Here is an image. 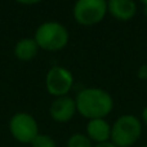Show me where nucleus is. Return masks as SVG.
<instances>
[{
	"instance_id": "nucleus-16",
	"label": "nucleus",
	"mask_w": 147,
	"mask_h": 147,
	"mask_svg": "<svg viewBox=\"0 0 147 147\" xmlns=\"http://www.w3.org/2000/svg\"><path fill=\"white\" fill-rule=\"evenodd\" d=\"M94 147H117V146H115L114 143L111 142V141H109V142H103V143H98V145H94Z\"/></svg>"
},
{
	"instance_id": "nucleus-4",
	"label": "nucleus",
	"mask_w": 147,
	"mask_h": 147,
	"mask_svg": "<svg viewBox=\"0 0 147 147\" xmlns=\"http://www.w3.org/2000/svg\"><path fill=\"white\" fill-rule=\"evenodd\" d=\"M72 14L81 26L97 25L107 14V0H76Z\"/></svg>"
},
{
	"instance_id": "nucleus-7",
	"label": "nucleus",
	"mask_w": 147,
	"mask_h": 147,
	"mask_svg": "<svg viewBox=\"0 0 147 147\" xmlns=\"http://www.w3.org/2000/svg\"><path fill=\"white\" fill-rule=\"evenodd\" d=\"M76 112L75 98L70 96L56 97L49 106V115L57 123H69Z\"/></svg>"
},
{
	"instance_id": "nucleus-12",
	"label": "nucleus",
	"mask_w": 147,
	"mask_h": 147,
	"mask_svg": "<svg viewBox=\"0 0 147 147\" xmlns=\"http://www.w3.org/2000/svg\"><path fill=\"white\" fill-rule=\"evenodd\" d=\"M30 145L31 147H57L54 138L49 134H44V133H39Z\"/></svg>"
},
{
	"instance_id": "nucleus-13",
	"label": "nucleus",
	"mask_w": 147,
	"mask_h": 147,
	"mask_svg": "<svg viewBox=\"0 0 147 147\" xmlns=\"http://www.w3.org/2000/svg\"><path fill=\"white\" fill-rule=\"evenodd\" d=\"M137 76L140 80H145L147 81V63H143L138 67L137 70Z\"/></svg>"
},
{
	"instance_id": "nucleus-6",
	"label": "nucleus",
	"mask_w": 147,
	"mask_h": 147,
	"mask_svg": "<svg viewBox=\"0 0 147 147\" xmlns=\"http://www.w3.org/2000/svg\"><path fill=\"white\" fill-rule=\"evenodd\" d=\"M74 86V75L63 66H53L48 70L45 76V88L49 94L54 97L69 96Z\"/></svg>"
},
{
	"instance_id": "nucleus-19",
	"label": "nucleus",
	"mask_w": 147,
	"mask_h": 147,
	"mask_svg": "<svg viewBox=\"0 0 147 147\" xmlns=\"http://www.w3.org/2000/svg\"><path fill=\"white\" fill-rule=\"evenodd\" d=\"M146 90H147V84H146Z\"/></svg>"
},
{
	"instance_id": "nucleus-3",
	"label": "nucleus",
	"mask_w": 147,
	"mask_h": 147,
	"mask_svg": "<svg viewBox=\"0 0 147 147\" xmlns=\"http://www.w3.org/2000/svg\"><path fill=\"white\" fill-rule=\"evenodd\" d=\"M142 136V121L136 115L119 116L111 125V142L117 147H132Z\"/></svg>"
},
{
	"instance_id": "nucleus-17",
	"label": "nucleus",
	"mask_w": 147,
	"mask_h": 147,
	"mask_svg": "<svg viewBox=\"0 0 147 147\" xmlns=\"http://www.w3.org/2000/svg\"><path fill=\"white\" fill-rule=\"evenodd\" d=\"M140 1H141V3H142V4H143V5H145V7H146V8H147V0H140Z\"/></svg>"
},
{
	"instance_id": "nucleus-8",
	"label": "nucleus",
	"mask_w": 147,
	"mask_h": 147,
	"mask_svg": "<svg viewBox=\"0 0 147 147\" xmlns=\"http://www.w3.org/2000/svg\"><path fill=\"white\" fill-rule=\"evenodd\" d=\"M85 134L96 145L109 142L111 140V125L106 119H92L88 120L85 128Z\"/></svg>"
},
{
	"instance_id": "nucleus-10",
	"label": "nucleus",
	"mask_w": 147,
	"mask_h": 147,
	"mask_svg": "<svg viewBox=\"0 0 147 147\" xmlns=\"http://www.w3.org/2000/svg\"><path fill=\"white\" fill-rule=\"evenodd\" d=\"M39 45L34 38H23L18 40L14 45V56L20 61L28 62L36 57L39 52Z\"/></svg>"
},
{
	"instance_id": "nucleus-18",
	"label": "nucleus",
	"mask_w": 147,
	"mask_h": 147,
	"mask_svg": "<svg viewBox=\"0 0 147 147\" xmlns=\"http://www.w3.org/2000/svg\"><path fill=\"white\" fill-rule=\"evenodd\" d=\"M141 147H147V145H143V146H141Z\"/></svg>"
},
{
	"instance_id": "nucleus-2",
	"label": "nucleus",
	"mask_w": 147,
	"mask_h": 147,
	"mask_svg": "<svg viewBox=\"0 0 147 147\" xmlns=\"http://www.w3.org/2000/svg\"><path fill=\"white\" fill-rule=\"evenodd\" d=\"M34 39L40 49L47 52H58L67 45L70 35L65 25L57 21H47L39 25Z\"/></svg>"
},
{
	"instance_id": "nucleus-14",
	"label": "nucleus",
	"mask_w": 147,
	"mask_h": 147,
	"mask_svg": "<svg viewBox=\"0 0 147 147\" xmlns=\"http://www.w3.org/2000/svg\"><path fill=\"white\" fill-rule=\"evenodd\" d=\"M20 4H25V5H32V4H38L41 0H16Z\"/></svg>"
},
{
	"instance_id": "nucleus-9",
	"label": "nucleus",
	"mask_w": 147,
	"mask_h": 147,
	"mask_svg": "<svg viewBox=\"0 0 147 147\" xmlns=\"http://www.w3.org/2000/svg\"><path fill=\"white\" fill-rule=\"evenodd\" d=\"M107 12L119 21H130L137 13L134 0H107Z\"/></svg>"
},
{
	"instance_id": "nucleus-11",
	"label": "nucleus",
	"mask_w": 147,
	"mask_h": 147,
	"mask_svg": "<svg viewBox=\"0 0 147 147\" xmlns=\"http://www.w3.org/2000/svg\"><path fill=\"white\" fill-rule=\"evenodd\" d=\"M67 147H94V145L86 134L74 133L67 140Z\"/></svg>"
},
{
	"instance_id": "nucleus-15",
	"label": "nucleus",
	"mask_w": 147,
	"mask_h": 147,
	"mask_svg": "<svg viewBox=\"0 0 147 147\" xmlns=\"http://www.w3.org/2000/svg\"><path fill=\"white\" fill-rule=\"evenodd\" d=\"M141 121L147 125V106H145L143 110H142V114H141Z\"/></svg>"
},
{
	"instance_id": "nucleus-5",
	"label": "nucleus",
	"mask_w": 147,
	"mask_h": 147,
	"mask_svg": "<svg viewBox=\"0 0 147 147\" xmlns=\"http://www.w3.org/2000/svg\"><path fill=\"white\" fill-rule=\"evenodd\" d=\"M9 132L20 143H31L39 134L36 119L28 112H16L9 120Z\"/></svg>"
},
{
	"instance_id": "nucleus-1",
	"label": "nucleus",
	"mask_w": 147,
	"mask_h": 147,
	"mask_svg": "<svg viewBox=\"0 0 147 147\" xmlns=\"http://www.w3.org/2000/svg\"><path fill=\"white\" fill-rule=\"evenodd\" d=\"M76 111L88 120L105 119L114 109L111 94L101 88H84L75 97Z\"/></svg>"
}]
</instances>
